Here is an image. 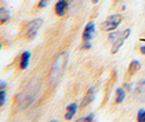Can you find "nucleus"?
Masks as SVG:
<instances>
[{
	"mask_svg": "<svg viewBox=\"0 0 145 122\" xmlns=\"http://www.w3.org/2000/svg\"><path fill=\"white\" fill-rule=\"evenodd\" d=\"M6 97H7L6 91H3V90H0V107L3 106V104L6 103Z\"/></svg>",
	"mask_w": 145,
	"mask_h": 122,
	"instance_id": "nucleus-15",
	"label": "nucleus"
},
{
	"mask_svg": "<svg viewBox=\"0 0 145 122\" xmlns=\"http://www.w3.org/2000/svg\"><path fill=\"white\" fill-rule=\"evenodd\" d=\"M7 87V82L3 80H0V90H5Z\"/></svg>",
	"mask_w": 145,
	"mask_h": 122,
	"instance_id": "nucleus-20",
	"label": "nucleus"
},
{
	"mask_svg": "<svg viewBox=\"0 0 145 122\" xmlns=\"http://www.w3.org/2000/svg\"><path fill=\"white\" fill-rule=\"evenodd\" d=\"M29 60H30V52L29 51H24L22 54V57H21V62H20V67L21 69H27L28 64H29Z\"/></svg>",
	"mask_w": 145,
	"mask_h": 122,
	"instance_id": "nucleus-12",
	"label": "nucleus"
},
{
	"mask_svg": "<svg viewBox=\"0 0 145 122\" xmlns=\"http://www.w3.org/2000/svg\"><path fill=\"white\" fill-rule=\"evenodd\" d=\"M91 46H92V44H91L90 40H89V42H85V43H84V45H82V48H84V49H90Z\"/></svg>",
	"mask_w": 145,
	"mask_h": 122,
	"instance_id": "nucleus-19",
	"label": "nucleus"
},
{
	"mask_svg": "<svg viewBox=\"0 0 145 122\" xmlns=\"http://www.w3.org/2000/svg\"><path fill=\"white\" fill-rule=\"evenodd\" d=\"M10 18H11V15H10L9 10L6 9L5 7L0 8V23H6L10 20Z\"/></svg>",
	"mask_w": 145,
	"mask_h": 122,
	"instance_id": "nucleus-13",
	"label": "nucleus"
},
{
	"mask_svg": "<svg viewBox=\"0 0 145 122\" xmlns=\"http://www.w3.org/2000/svg\"><path fill=\"white\" fill-rule=\"evenodd\" d=\"M134 97L139 101H145V79L141 80L134 87Z\"/></svg>",
	"mask_w": 145,
	"mask_h": 122,
	"instance_id": "nucleus-6",
	"label": "nucleus"
},
{
	"mask_svg": "<svg viewBox=\"0 0 145 122\" xmlns=\"http://www.w3.org/2000/svg\"><path fill=\"white\" fill-rule=\"evenodd\" d=\"M144 108H141V109L138 111V116H137V120L138 121H141V118H142V116H143V112H144Z\"/></svg>",
	"mask_w": 145,
	"mask_h": 122,
	"instance_id": "nucleus-18",
	"label": "nucleus"
},
{
	"mask_svg": "<svg viewBox=\"0 0 145 122\" xmlns=\"http://www.w3.org/2000/svg\"><path fill=\"white\" fill-rule=\"evenodd\" d=\"M130 34H131V30H130V29H126L122 33L119 32L117 38L113 42V46H112V50H110L113 55H115L116 52L121 48V46L123 45V42L127 39L128 37L130 36Z\"/></svg>",
	"mask_w": 145,
	"mask_h": 122,
	"instance_id": "nucleus-5",
	"label": "nucleus"
},
{
	"mask_svg": "<svg viewBox=\"0 0 145 122\" xmlns=\"http://www.w3.org/2000/svg\"><path fill=\"white\" fill-rule=\"evenodd\" d=\"M94 98H95V87H91L89 91H87V94H86L85 98H84V100H82V103H81V108H85L87 107L89 104H91L93 100H94Z\"/></svg>",
	"mask_w": 145,
	"mask_h": 122,
	"instance_id": "nucleus-8",
	"label": "nucleus"
},
{
	"mask_svg": "<svg viewBox=\"0 0 145 122\" xmlns=\"http://www.w3.org/2000/svg\"><path fill=\"white\" fill-rule=\"evenodd\" d=\"M77 109H78V105L76 103H72L66 107V113H65V119L66 120H72L77 113Z\"/></svg>",
	"mask_w": 145,
	"mask_h": 122,
	"instance_id": "nucleus-10",
	"label": "nucleus"
},
{
	"mask_svg": "<svg viewBox=\"0 0 145 122\" xmlns=\"http://www.w3.org/2000/svg\"><path fill=\"white\" fill-rule=\"evenodd\" d=\"M43 24L42 19H35L33 21H30L29 23L27 24L26 27V36L29 39H34L36 35L38 34V30H40V27Z\"/></svg>",
	"mask_w": 145,
	"mask_h": 122,
	"instance_id": "nucleus-4",
	"label": "nucleus"
},
{
	"mask_svg": "<svg viewBox=\"0 0 145 122\" xmlns=\"http://www.w3.org/2000/svg\"><path fill=\"white\" fill-rule=\"evenodd\" d=\"M99 1H100V0H92V2H93V3H97Z\"/></svg>",
	"mask_w": 145,
	"mask_h": 122,
	"instance_id": "nucleus-24",
	"label": "nucleus"
},
{
	"mask_svg": "<svg viewBox=\"0 0 145 122\" xmlns=\"http://www.w3.org/2000/svg\"><path fill=\"white\" fill-rule=\"evenodd\" d=\"M93 119H94V113H90L88 116L82 117V118L78 119V121H93Z\"/></svg>",
	"mask_w": 145,
	"mask_h": 122,
	"instance_id": "nucleus-16",
	"label": "nucleus"
},
{
	"mask_svg": "<svg viewBox=\"0 0 145 122\" xmlns=\"http://www.w3.org/2000/svg\"><path fill=\"white\" fill-rule=\"evenodd\" d=\"M140 122H145V110H144V112H143V116L141 118V121Z\"/></svg>",
	"mask_w": 145,
	"mask_h": 122,
	"instance_id": "nucleus-23",
	"label": "nucleus"
},
{
	"mask_svg": "<svg viewBox=\"0 0 145 122\" xmlns=\"http://www.w3.org/2000/svg\"><path fill=\"white\" fill-rule=\"evenodd\" d=\"M67 60H68V55H67V52H65V51L61 52L60 55L54 59L52 66H51L50 74H49L50 85L54 86L61 81L63 74L65 72V69H66Z\"/></svg>",
	"mask_w": 145,
	"mask_h": 122,
	"instance_id": "nucleus-2",
	"label": "nucleus"
},
{
	"mask_svg": "<svg viewBox=\"0 0 145 122\" xmlns=\"http://www.w3.org/2000/svg\"><path fill=\"white\" fill-rule=\"evenodd\" d=\"M140 69H141V62L139 60H132L129 64V68H128V75L129 76H132L137 72H139Z\"/></svg>",
	"mask_w": 145,
	"mask_h": 122,
	"instance_id": "nucleus-11",
	"label": "nucleus"
},
{
	"mask_svg": "<svg viewBox=\"0 0 145 122\" xmlns=\"http://www.w3.org/2000/svg\"><path fill=\"white\" fill-rule=\"evenodd\" d=\"M50 2H51V0H40L39 3H38V7L39 8H46Z\"/></svg>",
	"mask_w": 145,
	"mask_h": 122,
	"instance_id": "nucleus-17",
	"label": "nucleus"
},
{
	"mask_svg": "<svg viewBox=\"0 0 145 122\" xmlns=\"http://www.w3.org/2000/svg\"><path fill=\"white\" fill-rule=\"evenodd\" d=\"M126 98V91L122 87H118L116 90V103L117 104H121Z\"/></svg>",
	"mask_w": 145,
	"mask_h": 122,
	"instance_id": "nucleus-14",
	"label": "nucleus"
},
{
	"mask_svg": "<svg viewBox=\"0 0 145 122\" xmlns=\"http://www.w3.org/2000/svg\"><path fill=\"white\" fill-rule=\"evenodd\" d=\"M95 34V24L93 22H89L86 25L85 30H84V34H82V39L84 42H89L91 40Z\"/></svg>",
	"mask_w": 145,
	"mask_h": 122,
	"instance_id": "nucleus-7",
	"label": "nucleus"
},
{
	"mask_svg": "<svg viewBox=\"0 0 145 122\" xmlns=\"http://www.w3.org/2000/svg\"><path fill=\"white\" fill-rule=\"evenodd\" d=\"M41 88V82L40 80L35 78L28 83V85L24 88L18 96V105L21 109H27L31 105L35 103L37 99L39 91Z\"/></svg>",
	"mask_w": 145,
	"mask_h": 122,
	"instance_id": "nucleus-1",
	"label": "nucleus"
},
{
	"mask_svg": "<svg viewBox=\"0 0 145 122\" xmlns=\"http://www.w3.org/2000/svg\"><path fill=\"white\" fill-rule=\"evenodd\" d=\"M123 86H125L127 90H131V87H130V84H129V83H125V84H123Z\"/></svg>",
	"mask_w": 145,
	"mask_h": 122,
	"instance_id": "nucleus-22",
	"label": "nucleus"
},
{
	"mask_svg": "<svg viewBox=\"0 0 145 122\" xmlns=\"http://www.w3.org/2000/svg\"><path fill=\"white\" fill-rule=\"evenodd\" d=\"M140 51H141L142 55H145V45H142V46L140 47Z\"/></svg>",
	"mask_w": 145,
	"mask_h": 122,
	"instance_id": "nucleus-21",
	"label": "nucleus"
},
{
	"mask_svg": "<svg viewBox=\"0 0 145 122\" xmlns=\"http://www.w3.org/2000/svg\"><path fill=\"white\" fill-rule=\"evenodd\" d=\"M0 49H1V44H0Z\"/></svg>",
	"mask_w": 145,
	"mask_h": 122,
	"instance_id": "nucleus-25",
	"label": "nucleus"
},
{
	"mask_svg": "<svg viewBox=\"0 0 145 122\" xmlns=\"http://www.w3.org/2000/svg\"><path fill=\"white\" fill-rule=\"evenodd\" d=\"M67 10V1L66 0H57L55 5V13L59 17H63Z\"/></svg>",
	"mask_w": 145,
	"mask_h": 122,
	"instance_id": "nucleus-9",
	"label": "nucleus"
},
{
	"mask_svg": "<svg viewBox=\"0 0 145 122\" xmlns=\"http://www.w3.org/2000/svg\"><path fill=\"white\" fill-rule=\"evenodd\" d=\"M122 21V17L120 14H113L109 15L102 24H101V30L104 32H113L115 30Z\"/></svg>",
	"mask_w": 145,
	"mask_h": 122,
	"instance_id": "nucleus-3",
	"label": "nucleus"
}]
</instances>
